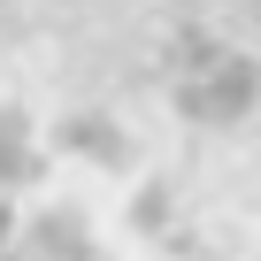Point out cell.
Here are the masks:
<instances>
[{
  "instance_id": "6da1fadb",
  "label": "cell",
  "mask_w": 261,
  "mask_h": 261,
  "mask_svg": "<svg viewBox=\"0 0 261 261\" xmlns=\"http://www.w3.org/2000/svg\"><path fill=\"white\" fill-rule=\"evenodd\" d=\"M85 253H92V238H85V223L69 207H46L39 223L0 238V261H85Z\"/></svg>"
},
{
  "instance_id": "7a4b0ae2",
  "label": "cell",
  "mask_w": 261,
  "mask_h": 261,
  "mask_svg": "<svg viewBox=\"0 0 261 261\" xmlns=\"http://www.w3.org/2000/svg\"><path fill=\"white\" fill-rule=\"evenodd\" d=\"M31 169H39V146H31L23 115H0V185H23Z\"/></svg>"
}]
</instances>
